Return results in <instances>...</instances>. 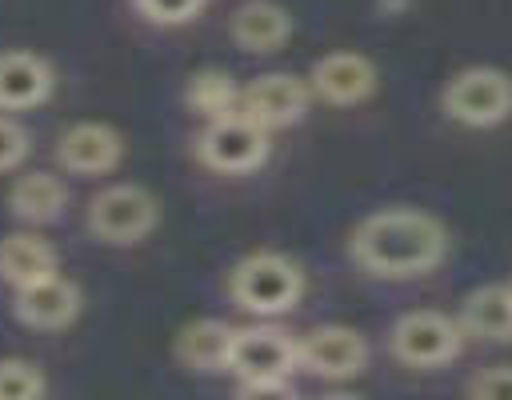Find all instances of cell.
Returning a JSON list of instances; mask_svg holds the SVG:
<instances>
[{
  "label": "cell",
  "instance_id": "6da1fadb",
  "mask_svg": "<svg viewBox=\"0 0 512 400\" xmlns=\"http://www.w3.org/2000/svg\"><path fill=\"white\" fill-rule=\"evenodd\" d=\"M348 252L368 276L412 280V276H428L432 268L444 264L448 228L432 212H420L408 204L376 208L352 228Z\"/></svg>",
  "mask_w": 512,
  "mask_h": 400
},
{
  "label": "cell",
  "instance_id": "7a4b0ae2",
  "mask_svg": "<svg viewBox=\"0 0 512 400\" xmlns=\"http://www.w3.org/2000/svg\"><path fill=\"white\" fill-rule=\"evenodd\" d=\"M228 292L252 316H284L304 296V272L280 252H248L228 272Z\"/></svg>",
  "mask_w": 512,
  "mask_h": 400
},
{
  "label": "cell",
  "instance_id": "3957f363",
  "mask_svg": "<svg viewBox=\"0 0 512 400\" xmlns=\"http://www.w3.org/2000/svg\"><path fill=\"white\" fill-rule=\"evenodd\" d=\"M440 108L464 128H496L512 116V76L488 64L460 68L440 88Z\"/></svg>",
  "mask_w": 512,
  "mask_h": 400
},
{
  "label": "cell",
  "instance_id": "277c9868",
  "mask_svg": "<svg viewBox=\"0 0 512 400\" xmlns=\"http://www.w3.org/2000/svg\"><path fill=\"white\" fill-rule=\"evenodd\" d=\"M84 224L100 244L128 248L152 236V228L160 224V204L140 184H108L88 200Z\"/></svg>",
  "mask_w": 512,
  "mask_h": 400
},
{
  "label": "cell",
  "instance_id": "5b68a950",
  "mask_svg": "<svg viewBox=\"0 0 512 400\" xmlns=\"http://www.w3.org/2000/svg\"><path fill=\"white\" fill-rule=\"evenodd\" d=\"M388 348L408 368H440L460 356L464 332H460L456 316H448L440 308H412L392 324Z\"/></svg>",
  "mask_w": 512,
  "mask_h": 400
},
{
  "label": "cell",
  "instance_id": "8992f818",
  "mask_svg": "<svg viewBox=\"0 0 512 400\" xmlns=\"http://www.w3.org/2000/svg\"><path fill=\"white\" fill-rule=\"evenodd\" d=\"M268 152H272V132H264L260 124H252L240 112L208 120L200 140H196L200 164L212 172H224V176H240V172L260 168L268 160Z\"/></svg>",
  "mask_w": 512,
  "mask_h": 400
},
{
  "label": "cell",
  "instance_id": "52a82bcc",
  "mask_svg": "<svg viewBox=\"0 0 512 400\" xmlns=\"http://www.w3.org/2000/svg\"><path fill=\"white\" fill-rule=\"evenodd\" d=\"M228 372L240 384L252 380H288L296 372V336L276 324H248L232 332Z\"/></svg>",
  "mask_w": 512,
  "mask_h": 400
},
{
  "label": "cell",
  "instance_id": "ba28073f",
  "mask_svg": "<svg viewBox=\"0 0 512 400\" xmlns=\"http://www.w3.org/2000/svg\"><path fill=\"white\" fill-rule=\"evenodd\" d=\"M296 368L320 380H352L368 368V340L348 324H316L296 336Z\"/></svg>",
  "mask_w": 512,
  "mask_h": 400
},
{
  "label": "cell",
  "instance_id": "9c48e42d",
  "mask_svg": "<svg viewBox=\"0 0 512 400\" xmlns=\"http://www.w3.org/2000/svg\"><path fill=\"white\" fill-rule=\"evenodd\" d=\"M308 100H312L308 80H300L292 72H264L240 88L236 112L248 116L252 124H260L264 132H276V128L300 124L308 112Z\"/></svg>",
  "mask_w": 512,
  "mask_h": 400
},
{
  "label": "cell",
  "instance_id": "30bf717a",
  "mask_svg": "<svg viewBox=\"0 0 512 400\" xmlns=\"http://www.w3.org/2000/svg\"><path fill=\"white\" fill-rule=\"evenodd\" d=\"M376 84H380L376 64L352 48H336V52L320 56L308 72V92L320 96L324 104H336V108L364 104L376 92Z\"/></svg>",
  "mask_w": 512,
  "mask_h": 400
},
{
  "label": "cell",
  "instance_id": "8fae6325",
  "mask_svg": "<svg viewBox=\"0 0 512 400\" xmlns=\"http://www.w3.org/2000/svg\"><path fill=\"white\" fill-rule=\"evenodd\" d=\"M56 160L72 176H104L124 160V136L104 120H76L56 136Z\"/></svg>",
  "mask_w": 512,
  "mask_h": 400
},
{
  "label": "cell",
  "instance_id": "7c38bea8",
  "mask_svg": "<svg viewBox=\"0 0 512 400\" xmlns=\"http://www.w3.org/2000/svg\"><path fill=\"white\" fill-rule=\"evenodd\" d=\"M56 88V72L44 56L32 48H4L0 52V112H32L40 108Z\"/></svg>",
  "mask_w": 512,
  "mask_h": 400
},
{
  "label": "cell",
  "instance_id": "4fadbf2b",
  "mask_svg": "<svg viewBox=\"0 0 512 400\" xmlns=\"http://www.w3.org/2000/svg\"><path fill=\"white\" fill-rule=\"evenodd\" d=\"M84 308V296L72 280H64L60 272L32 284V288H20L12 292V312L24 328H36V332H60L68 328Z\"/></svg>",
  "mask_w": 512,
  "mask_h": 400
},
{
  "label": "cell",
  "instance_id": "5bb4252c",
  "mask_svg": "<svg viewBox=\"0 0 512 400\" xmlns=\"http://www.w3.org/2000/svg\"><path fill=\"white\" fill-rule=\"evenodd\" d=\"M60 272V260H56V248L36 236V232H8L0 236V284H8L12 292L20 288H32L48 276Z\"/></svg>",
  "mask_w": 512,
  "mask_h": 400
},
{
  "label": "cell",
  "instance_id": "9a60e30c",
  "mask_svg": "<svg viewBox=\"0 0 512 400\" xmlns=\"http://www.w3.org/2000/svg\"><path fill=\"white\" fill-rule=\"evenodd\" d=\"M228 36L244 52H276L292 36V12L276 0H244L228 20Z\"/></svg>",
  "mask_w": 512,
  "mask_h": 400
},
{
  "label": "cell",
  "instance_id": "2e32d148",
  "mask_svg": "<svg viewBox=\"0 0 512 400\" xmlns=\"http://www.w3.org/2000/svg\"><path fill=\"white\" fill-rule=\"evenodd\" d=\"M456 324L464 336L504 344L512 340V284H480L460 300Z\"/></svg>",
  "mask_w": 512,
  "mask_h": 400
},
{
  "label": "cell",
  "instance_id": "e0dca14e",
  "mask_svg": "<svg viewBox=\"0 0 512 400\" xmlns=\"http://www.w3.org/2000/svg\"><path fill=\"white\" fill-rule=\"evenodd\" d=\"M232 324L224 320H188L176 340H172V356L188 368V372H228V348H232Z\"/></svg>",
  "mask_w": 512,
  "mask_h": 400
},
{
  "label": "cell",
  "instance_id": "ac0fdd59",
  "mask_svg": "<svg viewBox=\"0 0 512 400\" xmlns=\"http://www.w3.org/2000/svg\"><path fill=\"white\" fill-rule=\"evenodd\" d=\"M68 208V184L56 172H20L8 188V212L24 224H52Z\"/></svg>",
  "mask_w": 512,
  "mask_h": 400
},
{
  "label": "cell",
  "instance_id": "d6986e66",
  "mask_svg": "<svg viewBox=\"0 0 512 400\" xmlns=\"http://www.w3.org/2000/svg\"><path fill=\"white\" fill-rule=\"evenodd\" d=\"M184 104H188L192 112H200L204 120L228 116V112H236V104H240V84H236V76L224 72V68H200V72H192L188 84H184Z\"/></svg>",
  "mask_w": 512,
  "mask_h": 400
},
{
  "label": "cell",
  "instance_id": "ffe728a7",
  "mask_svg": "<svg viewBox=\"0 0 512 400\" xmlns=\"http://www.w3.org/2000/svg\"><path fill=\"white\" fill-rule=\"evenodd\" d=\"M48 380L40 364L24 356H0V400H44Z\"/></svg>",
  "mask_w": 512,
  "mask_h": 400
},
{
  "label": "cell",
  "instance_id": "44dd1931",
  "mask_svg": "<svg viewBox=\"0 0 512 400\" xmlns=\"http://www.w3.org/2000/svg\"><path fill=\"white\" fill-rule=\"evenodd\" d=\"M132 8L148 20V24H164V28H176V24H188L196 20L208 0H132Z\"/></svg>",
  "mask_w": 512,
  "mask_h": 400
},
{
  "label": "cell",
  "instance_id": "7402d4cb",
  "mask_svg": "<svg viewBox=\"0 0 512 400\" xmlns=\"http://www.w3.org/2000/svg\"><path fill=\"white\" fill-rule=\"evenodd\" d=\"M464 400H512V364H488L468 376Z\"/></svg>",
  "mask_w": 512,
  "mask_h": 400
},
{
  "label": "cell",
  "instance_id": "603a6c76",
  "mask_svg": "<svg viewBox=\"0 0 512 400\" xmlns=\"http://www.w3.org/2000/svg\"><path fill=\"white\" fill-rule=\"evenodd\" d=\"M32 152V136L28 128L16 120V116H4L0 112V176L4 172H16Z\"/></svg>",
  "mask_w": 512,
  "mask_h": 400
},
{
  "label": "cell",
  "instance_id": "cb8c5ba5",
  "mask_svg": "<svg viewBox=\"0 0 512 400\" xmlns=\"http://www.w3.org/2000/svg\"><path fill=\"white\" fill-rule=\"evenodd\" d=\"M236 400H300L288 380H252L236 388Z\"/></svg>",
  "mask_w": 512,
  "mask_h": 400
},
{
  "label": "cell",
  "instance_id": "d4e9b609",
  "mask_svg": "<svg viewBox=\"0 0 512 400\" xmlns=\"http://www.w3.org/2000/svg\"><path fill=\"white\" fill-rule=\"evenodd\" d=\"M324 400H360V396H352V392H328Z\"/></svg>",
  "mask_w": 512,
  "mask_h": 400
},
{
  "label": "cell",
  "instance_id": "484cf974",
  "mask_svg": "<svg viewBox=\"0 0 512 400\" xmlns=\"http://www.w3.org/2000/svg\"><path fill=\"white\" fill-rule=\"evenodd\" d=\"M508 284H512V280H508Z\"/></svg>",
  "mask_w": 512,
  "mask_h": 400
}]
</instances>
